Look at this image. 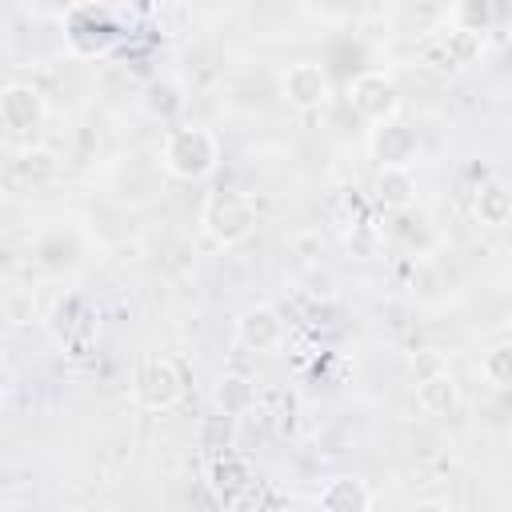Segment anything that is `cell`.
Returning <instances> with one entry per match:
<instances>
[{
	"instance_id": "obj_6",
	"label": "cell",
	"mask_w": 512,
	"mask_h": 512,
	"mask_svg": "<svg viewBox=\"0 0 512 512\" xmlns=\"http://www.w3.org/2000/svg\"><path fill=\"white\" fill-rule=\"evenodd\" d=\"M48 328L56 336V344L72 356L88 352V344L96 340V312L88 308V300L80 292H64L48 316Z\"/></svg>"
},
{
	"instance_id": "obj_5",
	"label": "cell",
	"mask_w": 512,
	"mask_h": 512,
	"mask_svg": "<svg viewBox=\"0 0 512 512\" xmlns=\"http://www.w3.org/2000/svg\"><path fill=\"white\" fill-rule=\"evenodd\" d=\"M44 120H48V100H44L40 88L20 84V80L4 84V92H0V124H4L8 136L32 140L44 128Z\"/></svg>"
},
{
	"instance_id": "obj_2",
	"label": "cell",
	"mask_w": 512,
	"mask_h": 512,
	"mask_svg": "<svg viewBox=\"0 0 512 512\" xmlns=\"http://www.w3.org/2000/svg\"><path fill=\"white\" fill-rule=\"evenodd\" d=\"M256 224H260V208H256V196L244 188H216L200 204V228L220 248L244 244L256 232Z\"/></svg>"
},
{
	"instance_id": "obj_14",
	"label": "cell",
	"mask_w": 512,
	"mask_h": 512,
	"mask_svg": "<svg viewBox=\"0 0 512 512\" xmlns=\"http://www.w3.org/2000/svg\"><path fill=\"white\" fill-rule=\"evenodd\" d=\"M472 216L484 224V228H504L512 220V188L500 184V180H484L476 192H472Z\"/></svg>"
},
{
	"instance_id": "obj_1",
	"label": "cell",
	"mask_w": 512,
	"mask_h": 512,
	"mask_svg": "<svg viewBox=\"0 0 512 512\" xmlns=\"http://www.w3.org/2000/svg\"><path fill=\"white\" fill-rule=\"evenodd\" d=\"M220 164V140L204 124H180L168 128L160 140V168L172 180H204Z\"/></svg>"
},
{
	"instance_id": "obj_11",
	"label": "cell",
	"mask_w": 512,
	"mask_h": 512,
	"mask_svg": "<svg viewBox=\"0 0 512 512\" xmlns=\"http://www.w3.org/2000/svg\"><path fill=\"white\" fill-rule=\"evenodd\" d=\"M372 196H376L388 212H404V208H412V200H416V176H412V168L380 164L376 176H372Z\"/></svg>"
},
{
	"instance_id": "obj_12",
	"label": "cell",
	"mask_w": 512,
	"mask_h": 512,
	"mask_svg": "<svg viewBox=\"0 0 512 512\" xmlns=\"http://www.w3.org/2000/svg\"><path fill=\"white\" fill-rule=\"evenodd\" d=\"M316 504H320V512H372V492L356 476H332L320 488Z\"/></svg>"
},
{
	"instance_id": "obj_7",
	"label": "cell",
	"mask_w": 512,
	"mask_h": 512,
	"mask_svg": "<svg viewBox=\"0 0 512 512\" xmlns=\"http://www.w3.org/2000/svg\"><path fill=\"white\" fill-rule=\"evenodd\" d=\"M416 404L424 416H452L460 408V384L452 376V368L432 356L420 364V376H416Z\"/></svg>"
},
{
	"instance_id": "obj_10",
	"label": "cell",
	"mask_w": 512,
	"mask_h": 512,
	"mask_svg": "<svg viewBox=\"0 0 512 512\" xmlns=\"http://www.w3.org/2000/svg\"><path fill=\"white\" fill-rule=\"evenodd\" d=\"M288 328H284V316L272 308V304H252L236 316V340L248 348V352H276L284 344Z\"/></svg>"
},
{
	"instance_id": "obj_3",
	"label": "cell",
	"mask_w": 512,
	"mask_h": 512,
	"mask_svg": "<svg viewBox=\"0 0 512 512\" xmlns=\"http://www.w3.org/2000/svg\"><path fill=\"white\" fill-rule=\"evenodd\" d=\"M184 396V372L168 356H144L132 372V400L144 412H168Z\"/></svg>"
},
{
	"instance_id": "obj_17",
	"label": "cell",
	"mask_w": 512,
	"mask_h": 512,
	"mask_svg": "<svg viewBox=\"0 0 512 512\" xmlns=\"http://www.w3.org/2000/svg\"><path fill=\"white\" fill-rule=\"evenodd\" d=\"M0 312H4V320H8L12 328L32 324V320H36V296H32V288L8 284V288L0 292Z\"/></svg>"
},
{
	"instance_id": "obj_16",
	"label": "cell",
	"mask_w": 512,
	"mask_h": 512,
	"mask_svg": "<svg viewBox=\"0 0 512 512\" xmlns=\"http://www.w3.org/2000/svg\"><path fill=\"white\" fill-rule=\"evenodd\" d=\"M216 408L224 416H248L256 408V384L248 376H236L228 372L220 384H216Z\"/></svg>"
},
{
	"instance_id": "obj_18",
	"label": "cell",
	"mask_w": 512,
	"mask_h": 512,
	"mask_svg": "<svg viewBox=\"0 0 512 512\" xmlns=\"http://www.w3.org/2000/svg\"><path fill=\"white\" fill-rule=\"evenodd\" d=\"M480 376L496 388H512V344H496L480 356Z\"/></svg>"
},
{
	"instance_id": "obj_9",
	"label": "cell",
	"mask_w": 512,
	"mask_h": 512,
	"mask_svg": "<svg viewBox=\"0 0 512 512\" xmlns=\"http://www.w3.org/2000/svg\"><path fill=\"white\" fill-rule=\"evenodd\" d=\"M80 256H84V244H80V236H76L72 228H64V224L40 232L36 244H32V260H36V268H40L44 276H64V272H72V268L80 264Z\"/></svg>"
},
{
	"instance_id": "obj_19",
	"label": "cell",
	"mask_w": 512,
	"mask_h": 512,
	"mask_svg": "<svg viewBox=\"0 0 512 512\" xmlns=\"http://www.w3.org/2000/svg\"><path fill=\"white\" fill-rule=\"evenodd\" d=\"M408 512H452V508H448L444 500H416Z\"/></svg>"
},
{
	"instance_id": "obj_8",
	"label": "cell",
	"mask_w": 512,
	"mask_h": 512,
	"mask_svg": "<svg viewBox=\"0 0 512 512\" xmlns=\"http://www.w3.org/2000/svg\"><path fill=\"white\" fill-rule=\"evenodd\" d=\"M280 92L288 96L292 108L316 112V108H324V104L332 100V80H328V72H324L316 60H296V64H288V72L280 76Z\"/></svg>"
},
{
	"instance_id": "obj_15",
	"label": "cell",
	"mask_w": 512,
	"mask_h": 512,
	"mask_svg": "<svg viewBox=\"0 0 512 512\" xmlns=\"http://www.w3.org/2000/svg\"><path fill=\"white\" fill-rule=\"evenodd\" d=\"M372 148H376L380 164H400V168H408L412 156H416V132H408L400 120H388V124L376 128Z\"/></svg>"
},
{
	"instance_id": "obj_4",
	"label": "cell",
	"mask_w": 512,
	"mask_h": 512,
	"mask_svg": "<svg viewBox=\"0 0 512 512\" xmlns=\"http://www.w3.org/2000/svg\"><path fill=\"white\" fill-rule=\"evenodd\" d=\"M348 100H352L356 116H360L364 124H372V128H380V124L396 120V112H400L396 80H392L388 72H380V68L360 72V76L348 84Z\"/></svg>"
},
{
	"instance_id": "obj_13",
	"label": "cell",
	"mask_w": 512,
	"mask_h": 512,
	"mask_svg": "<svg viewBox=\"0 0 512 512\" xmlns=\"http://www.w3.org/2000/svg\"><path fill=\"white\" fill-rule=\"evenodd\" d=\"M432 48H440V60L444 64H468V60L480 56L484 36L472 32V28H464V24H456V20H448L444 28L432 32Z\"/></svg>"
}]
</instances>
